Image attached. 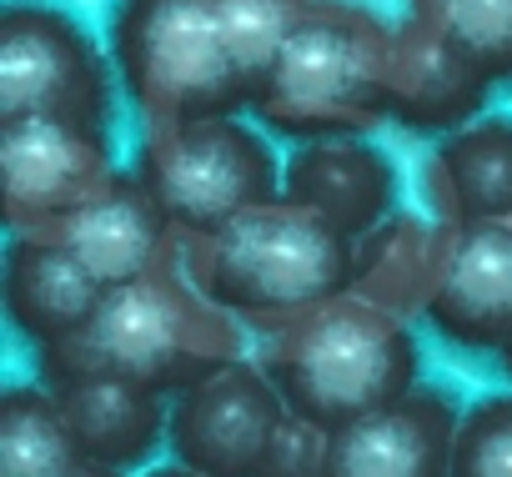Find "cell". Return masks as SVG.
<instances>
[{"label":"cell","instance_id":"cell-1","mask_svg":"<svg viewBox=\"0 0 512 477\" xmlns=\"http://www.w3.org/2000/svg\"><path fill=\"white\" fill-rule=\"evenodd\" d=\"M236 357H246L241 317L211 302L181 262L106 287L96 317L81 332L36 352L46 387L86 372H111L161 397L196 387Z\"/></svg>","mask_w":512,"mask_h":477},{"label":"cell","instance_id":"cell-2","mask_svg":"<svg viewBox=\"0 0 512 477\" xmlns=\"http://www.w3.org/2000/svg\"><path fill=\"white\" fill-rule=\"evenodd\" d=\"M262 367L292 417L337 432L417 387V337L407 317L337 292L267 327Z\"/></svg>","mask_w":512,"mask_h":477},{"label":"cell","instance_id":"cell-3","mask_svg":"<svg viewBox=\"0 0 512 477\" xmlns=\"http://www.w3.org/2000/svg\"><path fill=\"white\" fill-rule=\"evenodd\" d=\"M186 277L246 327H277L337 292H352L357 242L287 191L181 242Z\"/></svg>","mask_w":512,"mask_h":477},{"label":"cell","instance_id":"cell-4","mask_svg":"<svg viewBox=\"0 0 512 477\" xmlns=\"http://www.w3.org/2000/svg\"><path fill=\"white\" fill-rule=\"evenodd\" d=\"M392 26L357 0H317L282 61L251 91V116L292 141L367 136L387 121Z\"/></svg>","mask_w":512,"mask_h":477},{"label":"cell","instance_id":"cell-5","mask_svg":"<svg viewBox=\"0 0 512 477\" xmlns=\"http://www.w3.org/2000/svg\"><path fill=\"white\" fill-rule=\"evenodd\" d=\"M111 61L146 126L241 116L251 106L216 0H116Z\"/></svg>","mask_w":512,"mask_h":477},{"label":"cell","instance_id":"cell-6","mask_svg":"<svg viewBox=\"0 0 512 477\" xmlns=\"http://www.w3.org/2000/svg\"><path fill=\"white\" fill-rule=\"evenodd\" d=\"M141 186L186 236H206L231 216L282 196V161L262 131L241 116H201V121H166L146 126L136 146Z\"/></svg>","mask_w":512,"mask_h":477},{"label":"cell","instance_id":"cell-7","mask_svg":"<svg viewBox=\"0 0 512 477\" xmlns=\"http://www.w3.org/2000/svg\"><path fill=\"white\" fill-rule=\"evenodd\" d=\"M21 116L111 126V66L91 31L51 0H11L0 16V121Z\"/></svg>","mask_w":512,"mask_h":477},{"label":"cell","instance_id":"cell-8","mask_svg":"<svg viewBox=\"0 0 512 477\" xmlns=\"http://www.w3.org/2000/svg\"><path fill=\"white\" fill-rule=\"evenodd\" d=\"M111 176V131L51 116L0 121V206H6L11 236L51 231Z\"/></svg>","mask_w":512,"mask_h":477},{"label":"cell","instance_id":"cell-9","mask_svg":"<svg viewBox=\"0 0 512 477\" xmlns=\"http://www.w3.org/2000/svg\"><path fill=\"white\" fill-rule=\"evenodd\" d=\"M287 422V402L262 362H226L171 397L166 447L176 462L211 477H251L267 442Z\"/></svg>","mask_w":512,"mask_h":477},{"label":"cell","instance_id":"cell-10","mask_svg":"<svg viewBox=\"0 0 512 477\" xmlns=\"http://www.w3.org/2000/svg\"><path fill=\"white\" fill-rule=\"evenodd\" d=\"M442 342L497 352L512 332V216L447 226L437 292L422 312Z\"/></svg>","mask_w":512,"mask_h":477},{"label":"cell","instance_id":"cell-11","mask_svg":"<svg viewBox=\"0 0 512 477\" xmlns=\"http://www.w3.org/2000/svg\"><path fill=\"white\" fill-rule=\"evenodd\" d=\"M51 236L76 252V262L101 287H121L131 277L181 262V231L171 226V216L156 206V196L141 186L136 171H116L86 206L56 221Z\"/></svg>","mask_w":512,"mask_h":477},{"label":"cell","instance_id":"cell-12","mask_svg":"<svg viewBox=\"0 0 512 477\" xmlns=\"http://www.w3.org/2000/svg\"><path fill=\"white\" fill-rule=\"evenodd\" d=\"M492 81L422 16H402L392 26V56H387V121L417 131V136H452L487 116Z\"/></svg>","mask_w":512,"mask_h":477},{"label":"cell","instance_id":"cell-13","mask_svg":"<svg viewBox=\"0 0 512 477\" xmlns=\"http://www.w3.org/2000/svg\"><path fill=\"white\" fill-rule=\"evenodd\" d=\"M457 422L447 392L412 387L332 432V477H452Z\"/></svg>","mask_w":512,"mask_h":477},{"label":"cell","instance_id":"cell-14","mask_svg":"<svg viewBox=\"0 0 512 477\" xmlns=\"http://www.w3.org/2000/svg\"><path fill=\"white\" fill-rule=\"evenodd\" d=\"M282 191L332 221L342 236L362 242L372 226L397 211V166L367 136L302 141L282 166Z\"/></svg>","mask_w":512,"mask_h":477},{"label":"cell","instance_id":"cell-15","mask_svg":"<svg viewBox=\"0 0 512 477\" xmlns=\"http://www.w3.org/2000/svg\"><path fill=\"white\" fill-rule=\"evenodd\" d=\"M101 297H106V287L51 231L11 236V247H6V317L36 352L81 332L96 317Z\"/></svg>","mask_w":512,"mask_h":477},{"label":"cell","instance_id":"cell-16","mask_svg":"<svg viewBox=\"0 0 512 477\" xmlns=\"http://www.w3.org/2000/svg\"><path fill=\"white\" fill-rule=\"evenodd\" d=\"M51 392H56L86 462L131 472V467H146L151 452L166 442L171 407L161 392H146V387L111 377V372H86V377H71Z\"/></svg>","mask_w":512,"mask_h":477},{"label":"cell","instance_id":"cell-17","mask_svg":"<svg viewBox=\"0 0 512 477\" xmlns=\"http://www.w3.org/2000/svg\"><path fill=\"white\" fill-rule=\"evenodd\" d=\"M422 201L447 226L512 216V116H477L442 136L422 166Z\"/></svg>","mask_w":512,"mask_h":477},{"label":"cell","instance_id":"cell-18","mask_svg":"<svg viewBox=\"0 0 512 477\" xmlns=\"http://www.w3.org/2000/svg\"><path fill=\"white\" fill-rule=\"evenodd\" d=\"M442 252H447V221L392 211L382 226H372L357 242L352 292H362L367 302H377L397 317H417V312H427V302L437 292Z\"/></svg>","mask_w":512,"mask_h":477},{"label":"cell","instance_id":"cell-19","mask_svg":"<svg viewBox=\"0 0 512 477\" xmlns=\"http://www.w3.org/2000/svg\"><path fill=\"white\" fill-rule=\"evenodd\" d=\"M81 462L76 432L46 382H16L0 397V477H61Z\"/></svg>","mask_w":512,"mask_h":477},{"label":"cell","instance_id":"cell-20","mask_svg":"<svg viewBox=\"0 0 512 477\" xmlns=\"http://www.w3.org/2000/svg\"><path fill=\"white\" fill-rule=\"evenodd\" d=\"M492 86H512V0H407Z\"/></svg>","mask_w":512,"mask_h":477},{"label":"cell","instance_id":"cell-21","mask_svg":"<svg viewBox=\"0 0 512 477\" xmlns=\"http://www.w3.org/2000/svg\"><path fill=\"white\" fill-rule=\"evenodd\" d=\"M312 6L317 0H216L221 31H226V46H231V61H236L246 91L267 81V71L282 61L287 41L302 31Z\"/></svg>","mask_w":512,"mask_h":477},{"label":"cell","instance_id":"cell-22","mask_svg":"<svg viewBox=\"0 0 512 477\" xmlns=\"http://www.w3.org/2000/svg\"><path fill=\"white\" fill-rule=\"evenodd\" d=\"M452 477H512V392L477 397L462 412Z\"/></svg>","mask_w":512,"mask_h":477},{"label":"cell","instance_id":"cell-23","mask_svg":"<svg viewBox=\"0 0 512 477\" xmlns=\"http://www.w3.org/2000/svg\"><path fill=\"white\" fill-rule=\"evenodd\" d=\"M251 477H332V432L287 412L262 462L251 467Z\"/></svg>","mask_w":512,"mask_h":477},{"label":"cell","instance_id":"cell-24","mask_svg":"<svg viewBox=\"0 0 512 477\" xmlns=\"http://www.w3.org/2000/svg\"><path fill=\"white\" fill-rule=\"evenodd\" d=\"M61 477H126V472H116V467H101V462H86V457H81V462H76V467H66Z\"/></svg>","mask_w":512,"mask_h":477},{"label":"cell","instance_id":"cell-25","mask_svg":"<svg viewBox=\"0 0 512 477\" xmlns=\"http://www.w3.org/2000/svg\"><path fill=\"white\" fill-rule=\"evenodd\" d=\"M141 477H211V472H196V467H186V462H171V467H146Z\"/></svg>","mask_w":512,"mask_h":477},{"label":"cell","instance_id":"cell-26","mask_svg":"<svg viewBox=\"0 0 512 477\" xmlns=\"http://www.w3.org/2000/svg\"><path fill=\"white\" fill-rule=\"evenodd\" d=\"M497 357H502V367H507V377H512V332H507V342L497 347Z\"/></svg>","mask_w":512,"mask_h":477}]
</instances>
